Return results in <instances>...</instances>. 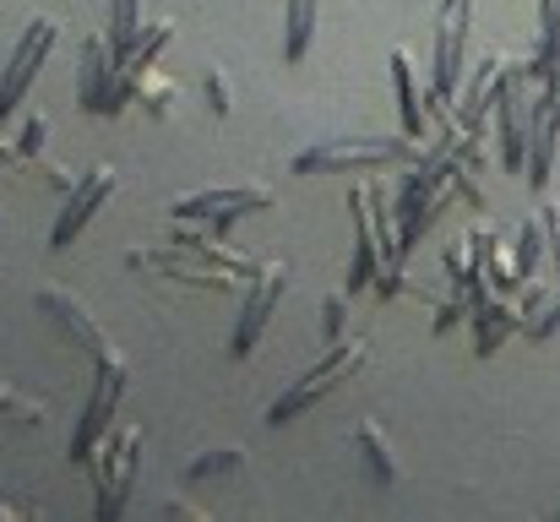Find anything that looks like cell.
<instances>
[{
    "label": "cell",
    "instance_id": "obj_1",
    "mask_svg": "<svg viewBox=\"0 0 560 522\" xmlns=\"http://www.w3.org/2000/svg\"><path fill=\"white\" fill-rule=\"evenodd\" d=\"M419 148L413 137H354V142H327V148H305L294 153L300 174H322V170H386V164H413Z\"/></svg>",
    "mask_w": 560,
    "mask_h": 522
},
{
    "label": "cell",
    "instance_id": "obj_2",
    "mask_svg": "<svg viewBox=\"0 0 560 522\" xmlns=\"http://www.w3.org/2000/svg\"><path fill=\"white\" fill-rule=\"evenodd\" d=\"M360 364H365V344L332 348V353H327V359H322V364H316L311 375H300V381H294V386H289V392H283V397L272 403V408H267V425H289L294 414H305L311 403H322V397H327L332 386H343V381H349V375H354Z\"/></svg>",
    "mask_w": 560,
    "mask_h": 522
},
{
    "label": "cell",
    "instance_id": "obj_3",
    "mask_svg": "<svg viewBox=\"0 0 560 522\" xmlns=\"http://www.w3.org/2000/svg\"><path fill=\"white\" fill-rule=\"evenodd\" d=\"M468 16L474 5L468 0H441V16H435V109L452 104L457 82H463V60H468Z\"/></svg>",
    "mask_w": 560,
    "mask_h": 522
},
{
    "label": "cell",
    "instance_id": "obj_4",
    "mask_svg": "<svg viewBox=\"0 0 560 522\" xmlns=\"http://www.w3.org/2000/svg\"><path fill=\"white\" fill-rule=\"evenodd\" d=\"M55 38H60V27H55L49 16L27 22V33L16 38V49H11V60H5V71H0V120L22 104V93H27V82L38 77V66L49 60Z\"/></svg>",
    "mask_w": 560,
    "mask_h": 522
},
{
    "label": "cell",
    "instance_id": "obj_5",
    "mask_svg": "<svg viewBox=\"0 0 560 522\" xmlns=\"http://www.w3.org/2000/svg\"><path fill=\"white\" fill-rule=\"evenodd\" d=\"M120 397H126V370H120V359L98 353V386H93V403H88V414H82V425H77V441H71V457H77V463L93 457V446L104 441V430H109Z\"/></svg>",
    "mask_w": 560,
    "mask_h": 522
},
{
    "label": "cell",
    "instance_id": "obj_6",
    "mask_svg": "<svg viewBox=\"0 0 560 522\" xmlns=\"http://www.w3.org/2000/svg\"><path fill=\"white\" fill-rule=\"evenodd\" d=\"M137 463H142V430L120 425L115 430V446L98 457V474H104V496H98V518H120L126 512V496H131V479H137Z\"/></svg>",
    "mask_w": 560,
    "mask_h": 522
},
{
    "label": "cell",
    "instance_id": "obj_7",
    "mask_svg": "<svg viewBox=\"0 0 560 522\" xmlns=\"http://www.w3.org/2000/svg\"><path fill=\"white\" fill-rule=\"evenodd\" d=\"M256 207H272V190L261 185H234V190H196L175 201V218H196V223H212V229H229L234 218L256 212Z\"/></svg>",
    "mask_w": 560,
    "mask_h": 522
},
{
    "label": "cell",
    "instance_id": "obj_8",
    "mask_svg": "<svg viewBox=\"0 0 560 522\" xmlns=\"http://www.w3.org/2000/svg\"><path fill=\"white\" fill-rule=\"evenodd\" d=\"M283 289H289V267H267V272L250 283L245 311H240V327H234V338H229V353H234V359H245V353L256 348V338L267 333V322H272V311H278Z\"/></svg>",
    "mask_w": 560,
    "mask_h": 522
},
{
    "label": "cell",
    "instance_id": "obj_9",
    "mask_svg": "<svg viewBox=\"0 0 560 522\" xmlns=\"http://www.w3.org/2000/svg\"><path fill=\"white\" fill-rule=\"evenodd\" d=\"M115 196V170L109 164H98V170L88 174L77 190H71V201L60 207V218H55V229H49V245H71L98 212H104V201Z\"/></svg>",
    "mask_w": 560,
    "mask_h": 522
},
{
    "label": "cell",
    "instance_id": "obj_10",
    "mask_svg": "<svg viewBox=\"0 0 560 522\" xmlns=\"http://www.w3.org/2000/svg\"><path fill=\"white\" fill-rule=\"evenodd\" d=\"M375 212H381V207H375V185H360V190H354V262H349V289H365L375 278V267H381V262H375V234H381V229H375Z\"/></svg>",
    "mask_w": 560,
    "mask_h": 522
},
{
    "label": "cell",
    "instance_id": "obj_11",
    "mask_svg": "<svg viewBox=\"0 0 560 522\" xmlns=\"http://www.w3.org/2000/svg\"><path fill=\"white\" fill-rule=\"evenodd\" d=\"M109 66H115V55L104 49V38H88V44H82V77H77V104H82V109H98V115H104V98H109V88H115Z\"/></svg>",
    "mask_w": 560,
    "mask_h": 522
},
{
    "label": "cell",
    "instance_id": "obj_12",
    "mask_svg": "<svg viewBox=\"0 0 560 522\" xmlns=\"http://www.w3.org/2000/svg\"><path fill=\"white\" fill-rule=\"evenodd\" d=\"M392 88H397V109H402V131L424 137V109H419V82H413V60L397 49L392 55Z\"/></svg>",
    "mask_w": 560,
    "mask_h": 522
},
{
    "label": "cell",
    "instance_id": "obj_13",
    "mask_svg": "<svg viewBox=\"0 0 560 522\" xmlns=\"http://www.w3.org/2000/svg\"><path fill=\"white\" fill-rule=\"evenodd\" d=\"M316 22H322V0H289V38H283V55L289 60H305L311 55Z\"/></svg>",
    "mask_w": 560,
    "mask_h": 522
},
{
    "label": "cell",
    "instance_id": "obj_14",
    "mask_svg": "<svg viewBox=\"0 0 560 522\" xmlns=\"http://www.w3.org/2000/svg\"><path fill=\"white\" fill-rule=\"evenodd\" d=\"M354 441H360V457H365V468H371L375 485H397V457L386 452V436H381V425L365 419L360 430H354Z\"/></svg>",
    "mask_w": 560,
    "mask_h": 522
},
{
    "label": "cell",
    "instance_id": "obj_15",
    "mask_svg": "<svg viewBox=\"0 0 560 522\" xmlns=\"http://www.w3.org/2000/svg\"><path fill=\"white\" fill-rule=\"evenodd\" d=\"M142 0H115V44H109V55H115V71L137 55V44H142Z\"/></svg>",
    "mask_w": 560,
    "mask_h": 522
},
{
    "label": "cell",
    "instance_id": "obj_16",
    "mask_svg": "<svg viewBox=\"0 0 560 522\" xmlns=\"http://www.w3.org/2000/svg\"><path fill=\"white\" fill-rule=\"evenodd\" d=\"M545 245H550V229L545 218H528L523 223V240H517V278H534L539 262H545Z\"/></svg>",
    "mask_w": 560,
    "mask_h": 522
},
{
    "label": "cell",
    "instance_id": "obj_17",
    "mask_svg": "<svg viewBox=\"0 0 560 522\" xmlns=\"http://www.w3.org/2000/svg\"><path fill=\"white\" fill-rule=\"evenodd\" d=\"M240 463H245L240 446H212V452H201V457L186 468V485H201V479H212V474H234Z\"/></svg>",
    "mask_w": 560,
    "mask_h": 522
},
{
    "label": "cell",
    "instance_id": "obj_18",
    "mask_svg": "<svg viewBox=\"0 0 560 522\" xmlns=\"http://www.w3.org/2000/svg\"><path fill=\"white\" fill-rule=\"evenodd\" d=\"M207 98H212V109H218V115H229V109H234V93H229V71H218V66L207 71Z\"/></svg>",
    "mask_w": 560,
    "mask_h": 522
},
{
    "label": "cell",
    "instance_id": "obj_19",
    "mask_svg": "<svg viewBox=\"0 0 560 522\" xmlns=\"http://www.w3.org/2000/svg\"><path fill=\"white\" fill-rule=\"evenodd\" d=\"M545 229H550V251H556V267H560V207L545 212Z\"/></svg>",
    "mask_w": 560,
    "mask_h": 522
},
{
    "label": "cell",
    "instance_id": "obj_20",
    "mask_svg": "<svg viewBox=\"0 0 560 522\" xmlns=\"http://www.w3.org/2000/svg\"><path fill=\"white\" fill-rule=\"evenodd\" d=\"M327 333H343V300H327Z\"/></svg>",
    "mask_w": 560,
    "mask_h": 522
}]
</instances>
